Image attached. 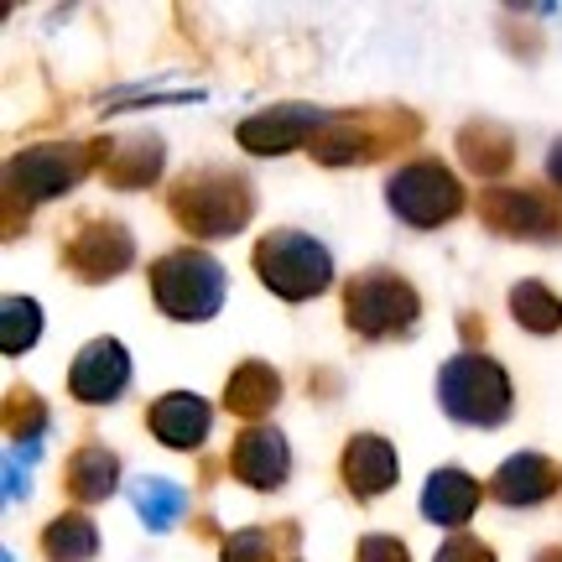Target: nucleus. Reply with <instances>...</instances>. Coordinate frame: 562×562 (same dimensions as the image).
Listing matches in <instances>:
<instances>
[{
	"mask_svg": "<svg viewBox=\"0 0 562 562\" xmlns=\"http://www.w3.org/2000/svg\"><path fill=\"white\" fill-rule=\"evenodd\" d=\"M104 140H53V146H26L5 161V240L21 235V214L32 220V203H47L79 188L94 161H104Z\"/></svg>",
	"mask_w": 562,
	"mask_h": 562,
	"instance_id": "f257e3e1",
	"label": "nucleus"
},
{
	"mask_svg": "<svg viewBox=\"0 0 562 562\" xmlns=\"http://www.w3.org/2000/svg\"><path fill=\"white\" fill-rule=\"evenodd\" d=\"M167 214L199 240H229L256 220V182L235 167H188L167 193Z\"/></svg>",
	"mask_w": 562,
	"mask_h": 562,
	"instance_id": "f03ea898",
	"label": "nucleus"
},
{
	"mask_svg": "<svg viewBox=\"0 0 562 562\" xmlns=\"http://www.w3.org/2000/svg\"><path fill=\"white\" fill-rule=\"evenodd\" d=\"M438 406L463 427H501L516 412V391L501 360L463 349L438 370Z\"/></svg>",
	"mask_w": 562,
	"mask_h": 562,
	"instance_id": "7ed1b4c3",
	"label": "nucleus"
},
{
	"mask_svg": "<svg viewBox=\"0 0 562 562\" xmlns=\"http://www.w3.org/2000/svg\"><path fill=\"white\" fill-rule=\"evenodd\" d=\"M151 281V297L172 323H209L224 307V266L199 250V245H182V250H167L151 261L146 271Z\"/></svg>",
	"mask_w": 562,
	"mask_h": 562,
	"instance_id": "20e7f679",
	"label": "nucleus"
},
{
	"mask_svg": "<svg viewBox=\"0 0 562 562\" xmlns=\"http://www.w3.org/2000/svg\"><path fill=\"white\" fill-rule=\"evenodd\" d=\"M250 266H256L266 292H277L281 302H313L334 281L328 245L313 240L307 229H271V235H261L256 250H250Z\"/></svg>",
	"mask_w": 562,
	"mask_h": 562,
	"instance_id": "39448f33",
	"label": "nucleus"
},
{
	"mask_svg": "<svg viewBox=\"0 0 562 562\" xmlns=\"http://www.w3.org/2000/svg\"><path fill=\"white\" fill-rule=\"evenodd\" d=\"M417 136L422 121L412 110H339L334 125L307 146V157L318 167H360V161H375L396 146H412Z\"/></svg>",
	"mask_w": 562,
	"mask_h": 562,
	"instance_id": "423d86ee",
	"label": "nucleus"
},
{
	"mask_svg": "<svg viewBox=\"0 0 562 562\" xmlns=\"http://www.w3.org/2000/svg\"><path fill=\"white\" fill-rule=\"evenodd\" d=\"M417 318H422L417 286L406 277H396V271H385V266L360 271L344 286V323H349L355 339H370V344L406 339L417 328Z\"/></svg>",
	"mask_w": 562,
	"mask_h": 562,
	"instance_id": "0eeeda50",
	"label": "nucleus"
},
{
	"mask_svg": "<svg viewBox=\"0 0 562 562\" xmlns=\"http://www.w3.org/2000/svg\"><path fill=\"white\" fill-rule=\"evenodd\" d=\"M385 209L412 229H438V224H453L463 214V182L438 157L402 161L385 178Z\"/></svg>",
	"mask_w": 562,
	"mask_h": 562,
	"instance_id": "6e6552de",
	"label": "nucleus"
},
{
	"mask_svg": "<svg viewBox=\"0 0 562 562\" xmlns=\"http://www.w3.org/2000/svg\"><path fill=\"white\" fill-rule=\"evenodd\" d=\"M480 220L505 240H562V199L547 188H490Z\"/></svg>",
	"mask_w": 562,
	"mask_h": 562,
	"instance_id": "1a4fd4ad",
	"label": "nucleus"
},
{
	"mask_svg": "<svg viewBox=\"0 0 562 562\" xmlns=\"http://www.w3.org/2000/svg\"><path fill=\"white\" fill-rule=\"evenodd\" d=\"M339 110H318V104H271V110H256L235 125V140H240L250 157H281V151H297V146H313V140L334 125Z\"/></svg>",
	"mask_w": 562,
	"mask_h": 562,
	"instance_id": "9d476101",
	"label": "nucleus"
},
{
	"mask_svg": "<svg viewBox=\"0 0 562 562\" xmlns=\"http://www.w3.org/2000/svg\"><path fill=\"white\" fill-rule=\"evenodd\" d=\"M136 261V240L121 220H83L79 235L63 240V266L79 281H115Z\"/></svg>",
	"mask_w": 562,
	"mask_h": 562,
	"instance_id": "9b49d317",
	"label": "nucleus"
},
{
	"mask_svg": "<svg viewBox=\"0 0 562 562\" xmlns=\"http://www.w3.org/2000/svg\"><path fill=\"white\" fill-rule=\"evenodd\" d=\"M131 385V349L121 339H89L68 364V391L83 406H110Z\"/></svg>",
	"mask_w": 562,
	"mask_h": 562,
	"instance_id": "f8f14e48",
	"label": "nucleus"
},
{
	"mask_svg": "<svg viewBox=\"0 0 562 562\" xmlns=\"http://www.w3.org/2000/svg\"><path fill=\"white\" fill-rule=\"evenodd\" d=\"M146 427L151 438L178 448V453H199L209 432H214V406L203 402L199 391H167L157 402L146 406Z\"/></svg>",
	"mask_w": 562,
	"mask_h": 562,
	"instance_id": "ddd939ff",
	"label": "nucleus"
},
{
	"mask_svg": "<svg viewBox=\"0 0 562 562\" xmlns=\"http://www.w3.org/2000/svg\"><path fill=\"white\" fill-rule=\"evenodd\" d=\"M229 469H235V480L250 484V490H261V495H271V490H281L286 484V474H292V448H286V438H281L277 427H245L240 438H235V448H229Z\"/></svg>",
	"mask_w": 562,
	"mask_h": 562,
	"instance_id": "4468645a",
	"label": "nucleus"
},
{
	"mask_svg": "<svg viewBox=\"0 0 562 562\" xmlns=\"http://www.w3.org/2000/svg\"><path fill=\"white\" fill-rule=\"evenodd\" d=\"M396 448L381 438V432H355L344 442V459H339V474L349 484L355 501H381L385 490L396 484Z\"/></svg>",
	"mask_w": 562,
	"mask_h": 562,
	"instance_id": "2eb2a0df",
	"label": "nucleus"
},
{
	"mask_svg": "<svg viewBox=\"0 0 562 562\" xmlns=\"http://www.w3.org/2000/svg\"><path fill=\"white\" fill-rule=\"evenodd\" d=\"M558 463L547 459V453H510V459L495 469V480H490V495L510 510H531V505H547L558 495Z\"/></svg>",
	"mask_w": 562,
	"mask_h": 562,
	"instance_id": "dca6fc26",
	"label": "nucleus"
},
{
	"mask_svg": "<svg viewBox=\"0 0 562 562\" xmlns=\"http://www.w3.org/2000/svg\"><path fill=\"white\" fill-rule=\"evenodd\" d=\"M480 480L463 474V469H432L427 484H422V516L432 526H469V516L480 510Z\"/></svg>",
	"mask_w": 562,
	"mask_h": 562,
	"instance_id": "f3484780",
	"label": "nucleus"
},
{
	"mask_svg": "<svg viewBox=\"0 0 562 562\" xmlns=\"http://www.w3.org/2000/svg\"><path fill=\"white\" fill-rule=\"evenodd\" d=\"M63 490L79 505L110 501V495L121 490V459H115L104 442H83L79 453L68 459V469H63Z\"/></svg>",
	"mask_w": 562,
	"mask_h": 562,
	"instance_id": "a211bd4d",
	"label": "nucleus"
},
{
	"mask_svg": "<svg viewBox=\"0 0 562 562\" xmlns=\"http://www.w3.org/2000/svg\"><path fill=\"white\" fill-rule=\"evenodd\" d=\"M277 402H281V375L266 360H245L229 370V381H224V406H229L235 417H245L256 427Z\"/></svg>",
	"mask_w": 562,
	"mask_h": 562,
	"instance_id": "6ab92c4d",
	"label": "nucleus"
},
{
	"mask_svg": "<svg viewBox=\"0 0 562 562\" xmlns=\"http://www.w3.org/2000/svg\"><path fill=\"white\" fill-rule=\"evenodd\" d=\"M161 140L157 136H121L104 151V182L110 188H151L161 178Z\"/></svg>",
	"mask_w": 562,
	"mask_h": 562,
	"instance_id": "aec40b11",
	"label": "nucleus"
},
{
	"mask_svg": "<svg viewBox=\"0 0 562 562\" xmlns=\"http://www.w3.org/2000/svg\"><path fill=\"white\" fill-rule=\"evenodd\" d=\"M453 146H459V161L474 178H501L505 167L516 161V136L501 121H469Z\"/></svg>",
	"mask_w": 562,
	"mask_h": 562,
	"instance_id": "412c9836",
	"label": "nucleus"
},
{
	"mask_svg": "<svg viewBox=\"0 0 562 562\" xmlns=\"http://www.w3.org/2000/svg\"><path fill=\"white\" fill-rule=\"evenodd\" d=\"M100 552V526L83 510H63L42 526V558L47 562H89Z\"/></svg>",
	"mask_w": 562,
	"mask_h": 562,
	"instance_id": "4be33fe9",
	"label": "nucleus"
},
{
	"mask_svg": "<svg viewBox=\"0 0 562 562\" xmlns=\"http://www.w3.org/2000/svg\"><path fill=\"white\" fill-rule=\"evenodd\" d=\"M302 542L297 521H281V526H240L235 537H224L220 562H277L281 552H292Z\"/></svg>",
	"mask_w": 562,
	"mask_h": 562,
	"instance_id": "5701e85b",
	"label": "nucleus"
},
{
	"mask_svg": "<svg viewBox=\"0 0 562 562\" xmlns=\"http://www.w3.org/2000/svg\"><path fill=\"white\" fill-rule=\"evenodd\" d=\"M131 505H136V516L151 531H172L178 526V516L188 510V490L182 484H172V480H136L131 484Z\"/></svg>",
	"mask_w": 562,
	"mask_h": 562,
	"instance_id": "b1692460",
	"label": "nucleus"
},
{
	"mask_svg": "<svg viewBox=\"0 0 562 562\" xmlns=\"http://www.w3.org/2000/svg\"><path fill=\"white\" fill-rule=\"evenodd\" d=\"M510 318L521 323L526 334H558L562 328V297L547 292L542 281H516L510 286Z\"/></svg>",
	"mask_w": 562,
	"mask_h": 562,
	"instance_id": "393cba45",
	"label": "nucleus"
},
{
	"mask_svg": "<svg viewBox=\"0 0 562 562\" xmlns=\"http://www.w3.org/2000/svg\"><path fill=\"white\" fill-rule=\"evenodd\" d=\"M42 339V302L5 297L0 302V355H26Z\"/></svg>",
	"mask_w": 562,
	"mask_h": 562,
	"instance_id": "a878e982",
	"label": "nucleus"
},
{
	"mask_svg": "<svg viewBox=\"0 0 562 562\" xmlns=\"http://www.w3.org/2000/svg\"><path fill=\"white\" fill-rule=\"evenodd\" d=\"M42 432H47V402L26 385H11L5 391V438L16 448H32V442H42Z\"/></svg>",
	"mask_w": 562,
	"mask_h": 562,
	"instance_id": "bb28decb",
	"label": "nucleus"
},
{
	"mask_svg": "<svg viewBox=\"0 0 562 562\" xmlns=\"http://www.w3.org/2000/svg\"><path fill=\"white\" fill-rule=\"evenodd\" d=\"M432 562H495V552H490L480 537H469V531H453V537L438 547V558H432Z\"/></svg>",
	"mask_w": 562,
	"mask_h": 562,
	"instance_id": "cd10ccee",
	"label": "nucleus"
},
{
	"mask_svg": "<svg viewBox=\"0 0 562 562\" xmlns=\"http://www.w3.org/2000/svg\"><path fill=\"white\" fill-rule=\"evenodd\" d=\"M355 562H412V552H406L402 537H360Z\"/></svg>",
	"mask_w": 562,
	"mask_h": 562,
	"instance_id": "c85d7f7f",
	"label": "nucleus"
},
{
	"mask_svg": "<svg viewBox=\"0 0 562 562\" xmlns=\"http://www.w3.org/2000/svg\"><path fill=\"white\" fill-rule=\"evenodd\" d=\"M459 334L469 344H480L484 339V323H480V313H459Z\"/></svg>",
	"mask_w": 562,
	"mask_h": 562,
	"instance_id": "c756f323",
	"label": "nucleus"
},
{
	"mask_svg": "<svg viewBox=\"0 0 562 562\" xmlns=\"http://www.w3.org/2000/svg\"><path fill=\"white\" fill-rule=\"evenodd\" d=\"M547 178H552V182L562 188V136L552 140V151H547Z\"/></svg>",
	"mask_w": 562,
	"mask_h": 562,
	"instance_id": "7c9ffc66",
	"label": "nucleus"
},
{
	"mask_svg": "<svg viewBox=\"0 0 562 562\" xmlns=\"http://www.w3.org/2000/svg\"><path fill=\"white\" fill-rule=\"evenodd\" d=\"M537 562H562V547H542V552H537Z\"/></svg>",
	"mask_w": 562,
	"mask_h": 562,
	"instance_id": "2f4dec72",
	"label": "nucleus"
}]
</instances>
